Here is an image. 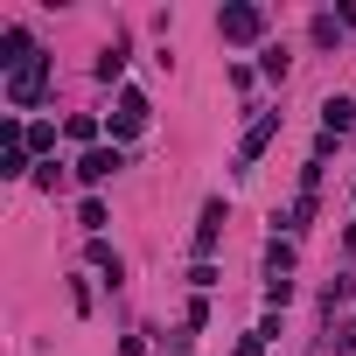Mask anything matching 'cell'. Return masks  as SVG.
Here are the masks:
<instances>
[{
    "label": "cell",
    "mask_w": 356,
    "mask_h": 356,
    "mask_svg": "<svg viewBox=\"0 0 356 356\" xmlns=\"http://www.w3.org/2000/svg\"><path fill=\"white\" fill-rule=\"evenodd\" d=\"M119 70H126V49H119V42H112V49H105V56H98V77H105V84H112V77H119Z\"/></svg>",
    "instance_id": "8"
},
{
    "label": "cell",
    "mask_w": 356,
    "mask_h": 356,
    "mask_svg": "<svg viewBox=\"0 0 356 356\" xmlns=\"http://www.w3.org/2000/svg\"><path fill=\"white\" fill-rule=\"evenodd\" d=\"M42 77H49V63H42V56H29V63L8 77V98H15V105H35V98H42Z\"/></svg>",
    "instance_id": "1"
},
{
    "label": "cell",
    "mask_w": 356,
    "mask_h": 356,
    "mask_svg": "<svg viewBox=\"0 0 356 356\" xmlns=\"http://www.w3.org/2000/svg\"><path fill=\"white\" fill-rule=\"evenodd\" d=\"M224 238V203H203V224H196V252H217Z\"/></svg>",
    "instance_id": "5"
},
{
    "label": "cell",
    "mask_w": 356,
    "mask_h": 356,
    "mask_svg": "<svg viewBox=\"0 0 356 356\" xmlns=\"http://www.w3.org/2000/svg\"><path fill=\"white\" fill-rule=\"evenodd\" d=\"M273 133H280V119H259V126H252V133H245V161H252V154H259V147H266V140H273Z\"/></svg>",
    "instance_id": "7"
},
{
    "label": "cell",
    "mask_w": 356,
    "mask_h": 356,
    "mask_svg": "<svg viewBox=\"0 0 356 356\" xmlns=\"http://www.w3.org/2000/svg\"><path fill=\"white\" fill-rule=\"evenodd\" d=\"M217 29H224L231 42H252V35L266 29V15H259V8H224V22H217Z\"/></svg>",
    "instance_id": "3"
},
{
    "label": "cell",
    "mask_w": 356,
    "mask_h": 356,
    "mask_svg": "<svg viewBox=\"0 0 356 356\" xmlns=\"http://www.w3.org/2000/svg\"><path fill=\"white\" fill-rule=\"evenodd\" d=\"M112 126H119V133H140V126H147V98H140V91H126V98H119V112H112Z\"/></svg>",
    "instance_id": "4"
},
{
    "label": "cell",
    "mask_w": 356,
    "mask_h": 356,
    "mask_svg": "<svg viewBox=\"0 0 356 356\" xmlns=\"http://www.w3.org/2000/svg\"><path fill=\"white\" fill-rule=\"evenodd\" d=\"M321 126H328V140L349 133V126H356V105H349V98H328V105H321Z\"/></svg>",
    "instance_id": "6"
},
{
    "label": "cell",
    "mask_w": 356,
    "mask_h": 356,
    "mask_svg": "<svg viewBox=\"0 0 356 356\" xmlns=\"http://www.w3.org/2000/svg\"><path fill=\"white\" fill-rule=\"evenodd\" d=\"M119 168H126V154H119V147H91V154L77 161L84 182H105V175H119Z\"/></svg>",
    "instance_id": "2"
}]
</instances>
